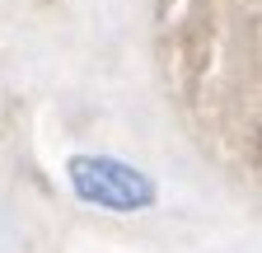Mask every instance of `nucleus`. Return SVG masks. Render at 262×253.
<instances>
[{
  "mask_svg": "<svg viewBox=\"0 0 262 253\" xmlns=\"http://www.w3.org/2000/svg\"><path fill=\"white\" fill-rule=\"evenodd\" d=\"M66 183L71 193L108 216H141L159 202V183L131 160H117V155H98V150H80L66 160Z\"/></svg>",
  "mask_w": 262,
  "mask_h": 253,
  "instance_id": "nucleus-1",
  "label": "nucleus"
}]
</instances>
